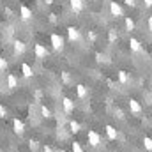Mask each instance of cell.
<instances>
[{
  "label": "cell",
  "mask_w": 152,
  "mask_h": 152,
  "mask_svg": "<svg viewBox=\"0 0 152 152\" xmlns=\"http://www.w3.org/2000/svg\"><path fill=\"white\" fill-rule=\"evenodd\" d=\"M64 110H66L67 113H71V112L75 110V103H73V99H69V97H64Z\"/></svg>",
  "instance_id": "4fadbf2b"
},
{
  "label": "cell",
  "mask_w": 152,
  "mask_h": 152,
  "mask_svg": "<svg viewBox=\"0 0 152 152\" xmlns=\"http://www.w3.org/2000/svg\"><path fill=\"white\" fill-rule=\"evenodd\" d=\"M34 53H36V57H37V58H46L48 50H46L42 44H36V46H34Z\"/></svg>",
  "instance_id": "52a82bcc"
},
{
  "label": "cell",
  "mask_w": 152,
  "mask_h": 152,
  "mask_svg": "<svg viewBox=\"0 0 152 152\" xmlns=\"http://www.w3.org/2000/svg\"><path fill=\"white\" fill-rule=\"evenodd\" d=\"M69 129H71V133H80L81 131V126L76 120H69Z\"/></svg>",
  "instance_id": "e0dca14e"
},
{
  "label": "cell",
  "mask_w": 152,
  "mask_h": 152,
  "mask_svg": "<svg viewBox=\"0 0 152 152\" xmlns=\"http://www.w3.org/2000/svg\"><path fill=\"white\" fill-rule=\"evenodd\" d=\"M21 73H23V76L25 78H32V75H34V71H32V67L25 62V64H21Z\"/></svg>",
  "instance_id": "7c38bea8"
},
{
  "label": "cell",
  "mask_w": 152,
  "mask_h": 152,
  "mask_svg": "<svg viewBox=\"0 0 152 152\" xmlns=\"http://www.w3.org/2000/svg\"><path fill=\"white\" fill-rule=\"evenodd\" d=\"M12 127H14V133H16V134H23V133H25V124H23L20 118H14V120H12Z\"/></svg>",
  "instance_id": "8992f818"
},
{
  "label": "cell",
  "mask_w": 152,
  "mask_h": 152,
  "mask_svg": "<svg viewBox=\"0 0 152 152\" xmlns=\"http://www.w3.org/2000/svg\"><path fill=\"white\" fill-rule=\"evenodd\" d=\"M42 152H53V149H51L50 145H44V147H42Z\"/></svg>",
  "instance_id": "4dcf8cb0"
},
{
  "label": "cell",
  "mask_w": 152,
  "mask_h": 152,
  "mask_svg": "<svg viewBox=\"0 0 152 152\" xmlns=\"http://www.w3.org/2000/svg\"><path fill=\"white\" fill-rule=\"evenodd\" d=\"M20 14H21V20H25V21L32 18V11H30L27 5H21V7H20Z\"/></svg>",
  "instance_id": "8fae6325"
},
{
  "label": "cell",
  "mask_w": 152,
  "mask_h": 152,
  "mask_svg": "<svg viewBox=\"0 0 152 152\" xmlns=\"http://www.w3.org/2000/svg\"><path fill=\"white\" fill-rule=\"evenodd\" d=\"M36 97H37V99H41V97H42V92H41V90H37V92H36Z\"/></svg>",
  "instance_id": "d6a6232c"
},
{
  "label": "cell",
  "mask_w": 152,
  "mask_h": 152,
  "mask_svg": "<svg viewBox=\"0 0 152 152\" xmlns=\"http://www.w3.org/2000/svg\"><path fill=\"white\" fill-rule=\"evenodd\" d=\"M25 50H27V44H25L23 41H14V44H12V51H14V55H23Z\"/></svg>",
  "instance_id": "3957f363"
},
{
  "label": "cell",
  "mask_w": 152,
  "mask_h": 152,
  "mask_svg": "<svg viewBox=\"0 0 152 152\" xmlns=\"http://www.w3.org/2000/svg\"><path fill=\"white\" fill-rule=\"evenodd\" d=\"M96 58H97V60H99V62H103V60H104V57H103V55H101V53H97V55H96Z\"/></svg>",
  "instance_id": "1f68e13d"
},
{
  "label": "cell",
  "mask_w": 152,
  "mask_h": 152,
  "mask_svg": "<svg viewBox=\"0 0 152 152\" xmlns=\"http://www.w3.org/2000/svg\"><path fill=\"white\" fill-rule=\"evenodd\" d=\"M5 67H7V60H5L4 57H0V71H2V69H5Z\"/></svg>",
  "instance_id": "d4e9b609"
},
{
  "label": "cell",
  "mask_w": 152,
  "mask_h": 152,
  "mask_svg": "<svg viewBox=\"0 0 152 152\" xmlns=\"http://www.w3.org/2000/svg\"><path fill=\"white\" fill-rule=\"evenodd\" d=\"M58 152H66V151H58Z\"/></svg>",
  "instance_id": "d590c367"
},
{
  "label": "cell",
  "mask_w": 152,
  "mask_h": 152,
  "mask_svg": "<svg viewBox=\"0 0 152 152\" xmlns=\"http://www.w3.org/2000/svg\"><path fill=\"white\" fill-rule=\"evenodd\" d=\"M115 117H118V118H124V112H122L120 108H115Z\"/></svg>",
  "instance_id": "484cf974"
},
{
  "label": "cell",
  "mask_w": 152,
  "mask_h": 152,
  "mask_svg": "<svg viewBox=\"0 0 152 152\" xmlns=\"http://www.w3.org/2000/svg\"><path fill=\"white\" fill-rule=\"evenodd\" d=\"M51 46H53V50L55 51H62L64 50V39L62 36H58V34H51Z\"/></svg>",
  "instance_id": "6da1fadb"
},
{
  "label": "cell",
  "mask_w": 152,
  "mask_h": 152,
  "mask_svg": "<svg viewBox=\"0 0 152 152\" xmlns=\"http://www.w3.org/2000/svg\"><path fill=\"white\" fill-rule=\"evenodd\" d=\"M126 28L131 32V30H134V21L131 20V18H126Z\"/></svg>",
  "instance_id": "d6986e66"
},
{
  "label": "cell",
  "mask_w": 152,
  "mask_h": 152,
  "mask_svg": "<svg viewBox=\"0 0 152 152\" xmlns=\"http://www.w3.org/2000/svg\"><path fill=\"white\" fill-rule=\"evenodd\" d=\"M73 152H83V147L80 145V142H75L73 143Z\"/></svg>",
  "instance_id": "7402d4cb"
},
{
  "label": "cell",
  "mask_w": 152,
  "mask_h": 152,
  "mask_svg": "<svg viewBox=\"0 0 152 152\" xmlns=\"http://www.w3.org/2000/svg\"><path fill=\"white\" fill-rule=\"evenodd\" d=\"M41 115H42L44 118H50V117H51V112H50V108H46V106H41Z\"/></svg>",
  "instance_id": "ffe728a7"
},
{
  "label": "cell",
  "mask_w": 152,
  "mask_h": 152,
  "mask_svg": "<svg viewBox=\"0 0 152 152\" xmlns=\"http://www.w3.org/2000/svg\"><path fill=\"white\" fill-rule=\"evenodd\" d=\"M143 145H145V149H147L149 152L152 151V140L149 138V136H147V138H143Z\"/></svg>",
  "instance_id": "44dd1931"
},
{
  "label": "cell",
  "mask_w": 152,
  "mask_h": 152,
  "mask_svg": "<svg viewBox=\"0 0 152 152\" xmlns=\"http://www.w3.org/2000/svg\"><path fill=\"white\" fill-rule=\"evenodd\" d=\"M143 2H145V5H147V7H151V5H152V0H143Z\"/></svg>",
  "instance_id": "836d02e7"
},
{
  "label": "cell",
  "mask_w": 152,
  "mask_h": 152,
  "mask_svg": "<svg viewBox=\"0 0 152 152\" xmlns=\"http://www.w3.org/2000/svg\"><path fill=\"white\" fill-rule=\"evenodd\" d=\"M7 87H9V88H16V87H18V78L12 75V73L7 76Z\"/></svg>",
  "instance_id": "5bb4252c"
},
{
  "label": "cell",
  "mask_w": 152,
  "mask_h": 152,
  "mask_svg": "<svg viewBox=\"0 0 152 152\" xmlns=\"http://www.w3.org/2000/svg\"><path fill=\"white\" fill-rule=\"evenodd\" d=\"M124 2H126L129 7H134V5H136V0H124Z\"/></svg>",
  "instance_id": "f1b7e54d"
},
{
  "label": "cell",
  "mask_w": 152,
  "mask_h": 152,
  "mask_svg": "<svg viewBox=\"0 0 152 152\" xmlns=\"http://www.w3.org/2000/svg\"><path fill=\"white\" fill-rule=\"evenodd\" d=\"M67 37H69V41H73V42H76V41H80V30L76 28V27H69L67 28Z\"/></svg>",
  "instance_id": "5b68a950"
},
{
  "label": "cell",
  "mask_w": 152,
  "mask_h": 152,
  "mask_svg": "<svg viewBox=\"0 0 152 152\" xmlns=\"http://www.w3.org/2000/svg\"><path fill=\"white\" fill-rule=\"evenodd\" d=\"M106 134H108L110 140H117V136H118V133H117V129L113 126H106Z\"/></svg>",
  "instance_id": "2e32d148"
},
{
  "label": "cell",
  "mask_w": 152,
  "mask_h": 152,
  "mask_svg": "<svg viewBox=\"0 0 152 152\" xmlns=\"http://www.w3.org/2000/svg\"><path fill=\"white\" fill-rule=\"evenodd\" d=\"M108 39H110V42L117 41V34H115V30H110V34H108Z\"/></svg>",
  "instance_id": "cb8c5ba5"
},
{
  "label": "cell",
  "mask_w": 152,
  "mask_h": 152,
  "mask_svg": "<svg viewBox=\"0 0 152 152\" xmlns=\"http://www.w3.org/2000/svg\"><path fill=\"white\" fill-rule=\"evenodd\" d=\"M110 12H112V16H115V18H120V16H124V12H122V7H120L117 2H110Z\"/></svg>",
  "instance_id": "277c9868"
},
{
  "label": "cell",
  "mask_w": 152,
  "mask_h": 152,
  "mask_svg": "<svg viewBox=\"0 0 152 152\" xmlns=\"http://www.w3.org/2000/svg\"><path fill=\"white\" fill-rule=\"evenodd\" d=\"M96 37H97L96 32H88V39H90V41H96Z\"/></svg>",
  "instance_id": "f546056e"
},
{
  "label": "cell",
  "mask_w": 152,
  "mask_h": 152,
  "mask_svg": "<svg viewBox=\"0 0 152 152\" xmlns=\"http://www.w3.org/2000/svg\"><path fill=\"white\" fill-rule=\"evenodd\" d=\"M129 110L133 113H142V104L136 99H129Z\"/></svg>",
  "instance_id": "9c48e42d"
},
{
  "label": "cell",
  "mask_w": 152,
  "mask_h": 152,
  "mask_svg": "<svg viewBox=\"0 0 152 152\" xmlns=\"http://www.w3.org/2000/svg\"><path fill=\"white\" fill-rule=\"evenodd\" d=\"M88 2H92V0H88Z\"/></svg>",
  "instance_id": "8d00e7d4"
},
{
  "label": "cell",
  "mask_w": 152,
  "mask_h": 152,
  "mask_svg": "<svg viewBox=\"0 0 152 152\" xmlns=\"http://www.w3.org/2000/svg\"><path fill=\"white\" fill-rule=\"evenodd\" d=\"M62 81H64V83H69V81H71V76H69V73H66V71L62 73Z\"/></svg>",
  "instance_id": "603a6c76"
},
{
  "label": "cell",
  "mask_w": 152,
  "mask_h": 152,
  "mask_svg": "<svg viewBox=\"0 0 152 152\" xmlns=\"http://www.w3.org/2000/svg\"><path fill=\"white\" fill-rule=\"evenodd\" d=\"M44 2H46L48 5H50V4H53V0H44Z\"/></svg>",
  "instance_id": "e575fe53"
},
{
  "label": "cell",
  "mask_w": 152,
  "mask_h": 152,
  "mask_svg": "<svg viewBox=\"0 0 152 152\" xmlns=\"http://www.w3.org/2000/svg\"><path fill=\"white\" fill-rule=\"evenodd\" d=\"M118 81H120L122 85H126V83L129 81V76H127L126 71H118Z\"/></svg>",
  "instance_id": "ac0fdd59"
},
{
  "label": "cell",
  "mask_w": 152,
  "mask_h": 152,
  "mask_svg": "<svg viewBox=\"0 0 152 152\" xmlns=\"http://www.w3.org/2000/svg\"><path fill=\"white\" fill-rule=\"evenodd\" d=\"M69 2H71V9L75 12H81L85 9V2L83 0H69Z\"/></svg>",
  "instance_id": "ba28073f"
},
{
  "label": "cell",
  "mask_w": 152,
  "mask_h": 152,
  "mask_svg": "<svg viewBox=\"0 0 152 152\" xmlns=\"http://www.w3.org/2000/svg\"><path fill=\"white\" fill-rule=\"evenodd\" d=\"M129 48H131V51L138 53V51H142V42H140L138 39L131 37V41H129Z\"/></svg>",
  "instance_id": "30bf717a"
},
{
  "label": "cell",
  "mask_w": 152,
  "mask_h": 152,
  "mask_svg": "<svg viewBox=\"0 0 152 152\" xmlns=\"http://www.w3.org/2000/svg\"><path fill=\"white\" fill-rule=\"evenodd\" d=\"M87 140H88V143H90L92 147H97V145L101 143V136H99V133H97V131H88Z\"/></svg>",
  "instance_id": "7a4b0ae2"
},
{
  "label": "cell",
  "mask_w": 152,
  "mask_h": 152,
  "mask_svg": "<svg viewBox=\"0 0 152 152\" xmlns=\"http://www.w3.org/2000/svg\"><path fill=\"white\" fill-rule=\"evenodd\" d=\"M76 94H78V97H81V99H83V97H87V94H88V92H87V87H85V85H81V83H80V85H76Z\"/></svg>",
  "instance_id": "9a60e30c"
},
{
  "label": "cell",
  "mask_w": 152,
  "mask_h": 152,
  "mask_svg": "<svg viewBox=\"0 0 152 152\" xmlns=\"http://www.w3.org/2000/svg\"><path fill=\"white\" fill-rule=\"evenodd\" d=\"M0 117H2V118H5V117H7V110H5L2 104H0Z\"/></svg>",
  "instance_id": "83f0119b"
},
{
  "label": "cell",
  "mask_w": 152,
  "mask_h": 152,
  "mask_svg": "<svg viewBox=\"0 0 152 152\" xmlns=\"http://www.w3.org/2000/svg\"><path fill=\"white\" fill-rule=\"evenodd\" d=\"M28 147H30L32 151H36V149H37V142H36V140H30V142H28Z\"/></svg>",
  "instance_id": "4316f807"
}]
</instances>
